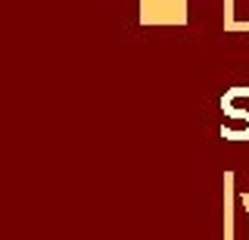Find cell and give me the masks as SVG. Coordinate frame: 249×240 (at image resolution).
Segmentation results:
<instances>
[{
  "instance_id": "obj_1",
  "label": "cell",
  "mask_w": 249,
  "mask_h": 240,
  "mask_svg": "<svg viewBox=\"0 0 249 240\" xmlns=\"http://www.w3.org/2000/svg\"><path fill=\"white\" fill-rule=\"evenodd\" d=\"M237 91H228L221 97V112H224V125H221V137L228 141H246L249 137V110L237 106Z\"/></svg>"
}]
</instances>
